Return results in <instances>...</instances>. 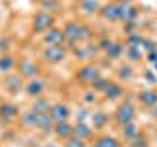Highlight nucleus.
Listing matches in <instances>:
<instances>
[{"label": "nucleus", "mask_w": 157, "mask_h": 147, "mask_svg": "<svg viewBox=\"0 0 157 147\" xmlns=\"http://www.w3.org/2000/svg\"><path fill=\"white\" fill-rule=\"evenodd\" d=\"M8 51H10V39L2 37L0 39V55H2V53H8Z\"/></svg>", "instance_id": "38"}, {"label": "nucleus", "mask_w": 157, "mask_h": 147, "mask_svg": "<svg viewBox=\"0 0 157 147\" xmlns=\"http://www.w3.org/2000/svg\"><path fill=\"white\" fill-rule=\"evenodd\" d=\"M126 61L128 63H140L141 61V47H128L126 45Z\"/></svg>", "instance_id": "28"}, {"label": "nucleus", "mask_w": 157, "mask_h": 147, "mask_svg": "<svg viewBox=\"0 0 157 147\" xmlns=\"http://www.w3.org/2000/svg\"><path fill=\"white\" fill-rule=\"evenodd\" d=\"M118 4H134V0H114Z\"/></svg>", "instance_id": "41"}, {"label": "nucleus", "mask_w": 157, "mask_h": 147, "mask_svg": "<svg viewBox=\"0 0 157 147\" xmlns=\"http://www.w3.org/2000/svg\"><path fill=\"white\" fill-rule=\"evenodd\" d=\"M69 53H71V49L65 43H61V45H45L41 49V61L47 63V65H59L69 57Z\"/></svg>", "instance_id": "2"}, {"label": "nucleus", "mask_w": 157, "mask_h": 147, "mask_svg": "<svg viewBox=\"0 0 157 147\" xmlns=\"http://www.w3.org/2000/svg\"><path fill=\"white\" fill-rule=\"evenodd\" d=\"M118 10H120V4L114 2V0H110V2L102 4L98 16H100V20H104L106 24H116L118 22Z\"/></svg>", "instance_id": "11"}, {"label": "nucleus", "mask_w": 157, "mask_h": 147, "mask_svg": "<svg viewBox=\"0 0 157 147\" xmlns=\"http://www.w3.org/2000/svg\"><path fill=\"white\" fill-rule=\"evenodd\" d=\"M41 43H43V45H61V43H65L63 28L53 26L51 29H47V32L41 36ZM65 45H67V43H65Z\"/></svg>", "instance_id": "10"}, {"label": "nucleus", "mask_w": 157, "mask_h": 147, "mask_svg": "<svg viewBox=\"0 0 157 147\" xmlns=\"http://www.w3.org/2000/svg\"><path fill=\"white\" fill-rule=\"evenodd\" d=\"M141 41H144V36L140 32H136V33H128L124 43L128 47H141Z\"/></svg>", "instance_id": "30"}, {"label": "nucleus", "mask_w": 157, "mask_h": 147, "mask_svg": "<svg viewBox=\"0 0 157 147\" xmlns=\"http://www.w3.org/2000/svg\"><path fill=\"white\" fill-rule=\"evenodd\" d=\"M2 86L8 94H20V92H24L26 78L20 75V73H16V75H14V73H8V75H4V78H2Z\"/></svg>", "instance_id": "6"}, {"label": "nucleus", "mask_w": 157, "mask_h": 147, "mask_svg": "<svg viewBox=\"0 0 157 147\" xmlns=\"http://www.w3.org/2000/svg\"><path fill=\"white\" fill-rule=\"evenodd\" d=\"M90 118V112H86V108H78L77 114H75V120L77 122H86Z\"/></svg>", "instance_id": "36"}, {"label": "nucleus", "mask_w": 157, "mask_h": 147, "mask_svg": "<svg viewBox=\"0 0 157 147\" xmlns=\"http://www.w3.org/2000/svg\"><path fill=\"white\" fill-rule=\"evenodd\" d=\"M100 77V69L92 63H86V65H81L75 71V81L78 85H85V86H90L96 78Z\"/></svg>", "instance_id": "3"}, {"label": "nucleus", "mask_w": 157, "mask_h": 147, "mask_svg": "<svg viewBox=\"0 0 157 147\" xmlns=\"http://www.w3.org/2000/svg\"><path fill=\"white\" fill-rule=\"evenodd\" d=\"M63 147H88V141H82L78 139L77 135H71L69 139L63 141Z\"/></svg>", "instance_id": "32"}, {"label": "nucleus", "mask_w": 157, "mask_h": 147, "mask_svg": "<svg viewBox=\"0 0 157 147\" xmlns=\"http://www.w3.org/2000/svg\"><path fill=\"white\" fill-rule=\"evenodd\" d=\"M151 65H153V71L157 73V61H155V63H151Z\"/></svg>", "instance_id": "44"}, {"label": "nucleus", "mask_w": 157, "mask_h": 147, "mask_svg": "<svg viewBox=\"0 0 157 147\" xmlns=\"http://www.w3.org/2000/svg\"><path fill=\"white\" fill-rule=\"evenodd\" d=\"M37 120H39V116L29 108V110H24L22 114H20L18 126L22 127V130H28V131L29 130H37Z\"/></svg>", "instance_id": "13"}, {"label": "nucleus", "mask_w": 157, "mask_h": 147, "mask_svg": "<svg viewBox=\"0 0 157 147\" xmlns=\"http://www.w3.org/2000/svg\"><path fill=\"white\" fill-rule=\"evenodd\" d=\"M53 126H55V120L51 118V114L39 116V120H37V130L41 131L43 135H47V134H53Z\"/></svg>", "instance_id": "27"}, {"label": "nucleus", "mask_w": 157, "mask_h": 147, "mask_svg": "<svg viewBox=\"0 0 157 147\" xmlns=\"http://www.w3.org/2000/svg\"><path fill=\"white\" fill-rule=\"evenodd\" d=\"M51 118L55 122H67L69 118H71L73 114V110L69 108V104H65V102H53V106H51Z\"/></svg>", "instance_id": "14"}, {"label": "nucleus", "mask_w": 157, "mask_h": 147, "mask_svg": "<svg viewBox=\"0 0 157 147\" xmlns=\"http://www.w3.org/2000/svg\"><path fill=\"white\" fill-rule=\"evenodd\" d=\"M149 110H151V116H153V118H157V106H153V108H149Z\"/></svg>", "instance_id": "42"}, {"label": "nucleus", "mask_w": 157, "mask_h": 147, "mask_svg": "<svg viewBox=\"0 0 157 147\" xmlns=\"http://www.w3.org/2000/svg\"><path fill=\"white\" fill-rule=\"evenodd\" d=\"M118 127H120V137H122V141H126V143H132V141H136L137 137L141 135L140 127H137L134 122H128V124L118 126Z\"/></svg>", "instance_id": "15"}, {"label": "nucleus", "mask_w": 157, "mask_h": 147, "mask_svg": "<svg viewBox=\"0 0 157 147\" xmlns=\"http://www.w3.org/2000/svg\"><path fill=\"white\" fill-rule=\"evenodd\" d=\"M122 96H124V86H122L118 81H110L108 86L104 88V92H102V98H104V100H110V102L120 100Z\"/></svg>", "instance_id": "16"}, {"label": "nucleus", "mask_w": 157, "mask_h": 147, "mask_svg": "<svg viewBox=\"0 0 157 147\" xmlns=\"http://www.w3.org/2000/svg\"><path fill=\"white\" fill-rule=\"evenodd\" d=\"M45 88H47V82L43 81L41 77H36V78H29V81H26V86H24V94H26L28 98H32V100H36V98L43 96Z\"/></svg>", "instance_id": "8"}, {"label": "nucleus", "mask_w": 157, "mask_h": 147, "mask_svg": "<svg viewBox=\"0 0 157 147\" xmlns=\"http://www.w3.org/2000/svg\"><path fill=\"white\" fill-rule=\"evenodd\" d=\"M98 53H100V49H98L96 43H78V45L71 47V55L77 59V61H90V59H94Z\"/></svg>", "instance_id": "5"}, {"label": "nucleus", "mask_w": 157, "mask_h": 147, "mask_svg": "<svg viewBox=\"0 0 157 147\" xmlns=\"http://www.w3.org/2000/svg\"><path fill=\"white\" fill-rule=\"evenodd\" d=\"M94 127H92L90 124H86V122H75L73 124V135H77L78 139H82V141H90V139H94Z\"/></svg>", "instance_id": "12"}, {"label": "nucleus", "mask_w": 157, "mask_h": 147, "mask_svg": "<svg viewBox=\"0 0 157 147\" xmlns=\"http://www.w3.org/2000/svg\"><path fill=\"white\" fill-rule=\"evenodd\" d=\"M51 102L47 100L45 96H39V98H36V100H32V110L36 112L37 116H45V114H49V112H51Z\"/></svg>", "instance_id": "22"}, {"label": "nucleus", "mask_w": 157, "mask_h": 147, "mask_svg": "<svg viewBox=\"0 0 157 147\" xmlns=\"http://www.w3.org/2000/svg\"><path fill=\"white\" fill-rule=\"evenodd\" d=\"M108 122H110V118L104 110H92L90 112V126L94 127V130H104L108 126Z\"/></svg>", "instance_id": "21"}, {"label": "nucleus", "mask_w": 157, "mask_h": 147, "mask_svg": "<svg viewBox=\"0 0 157 147\" xmlns=\"http://www.w3.org/2000/svg\"><path fill=\"white\" fill-rule=\"evenodd\" d=\"M136 106L132 100H124L122 104H118V108L114 110V122L118 126H124L128 122H134L136 120Z\"/></svg>", "instance_id": "4"}, {"label": "nucleus", "mask_w": 157, "mask_h": 147, "mask_svg": "<svg viewBox=\"0 0 157 147\" xmlns=\"http://www.w3.org/2000/svg\"><path fill=\"white\" fill-rule=\"evenodd\" d=\"M108 82H110V78H106V77H102V75H100V77H98L96 81L92 82L90 86H88V88H92L94 92H98V94H102V92H104V88L108 86Z\"/></svg>", "instance_id": "31"}, {"label": "nucleus", "mask_w": 157, "mask_h": 147, "mask_svg": "<svg viewBox=\"0 0 157 147\" xmlns=\"http://www.w3.org/2000/svg\"><path fill=\"white\" fill-rule=\"evenodd\" d=\"M141 49H145L147 53H149V51H155V49H157V43L153 41V39L144 37V41H141Z\"/></svg>", "instance_id": "35"}, {"label": "nucleus", "mask_w": 157, "mask_h": 147, "mask_svg": "<svg viewBox=\"0 0 157 147\" xmlns=\"http://www.w3.org/2000/svg\"><path fill=\"white\" fill-rule=\"evenodd\" d=\"M100 8H102L100 0H81V10L86 16H98Z\"/></svg>", "instance_id": "26"}, {"label": "nucleus", "mask_w": 157, "mask_h": 147, "mask_svg": "<svg viewBox=\"0 0 157 147\" xmlns=\"http://www.w3.org/2000/svg\"><path fill=\"white\" fill-rule=\"evenodd\" d=\"M128 147H151L149 143H147V139L144 135H140L136 141H132V143H128Z\"/></svg>", "instance_id": "37"}, {"label": "nucleus", "mask_w": 157, "mask_h": 147, "mask_svg": "<svg viewBox=\"0 0 157 147\" xmlns=\"http://www.w3.org/2000/svg\"><path fill=\"white\" fill-rule=\"evenodd\" d=\"M20 108L14 102H0V122L2 124H12L20 118Z\"/></svg>", "instance_id": "9"}, {"label": "nucleus", "mask_w": 157, "mask_h": 147, "mask_svg": "<svg viewBox=\"0 0 157 147\" xmlns=\"http://www.w3.org/2000/svg\"><path fill=\"white\" fill-rule=\"evenodd\" d=\"M53 135L57 137L59 141H65L69 137L73 135V124L71 122H55V126H53Z\"/></svg>", "instance_id": "18"}, {"label": "nucleus", "mask_w": 157, "mask_h": 147, "mask_svg": "<svg viewBox=\"0 0 157 147\" xmlns=\"http://www.w3.org/2000/svg\"><path fill=\"white\" fill-rule=\"evenodd\" d=\"M18 65V59L12 55V53H2L0 55V73L2 75H8V73H12L14 69Z\"/></svg>", "instance_id": "24"}, {"label": "nucleus", "mask_w": 157, "mask_h": 147, "mask_svg": "<svg viewBox=\"0 0 157 147\" xmlns=\"http://www.w3.org/2000/svg\"><path fill=\"white\" fill-rule=\"evenodd\" d=\"M155 137H157V130H155Z\"/></svg>", "instance_id": "45"}, {"label": "nucleus", "mask_w": 157, "mask_h": 147, "mask_svg": "<svg viewBox=\"0 0 157 147\" xmlns=\"http://www.w3.org/2000/svg\"><path fill=\"white\" fill-rule=\"evenodd\" d=\"M126 53V43L124 41H114L112 43V47L108 49L104 55L108 57V61H118V59H122Z\"/></svg>", "instance_id": "25"}, {"label": "nucleus", "mask_w": 157, "mask_h": 147, "mask_svg": "<svg viewBox=\"0 0 157 147\" xmlns=\"http://www.w3.org/2000/svg\"><path fill=\"white\" fill-rule=\"evenodd\" d=\"M57 24V16L51 12H43V10H37L32 18V33L33 36H43L47 29H51Z\"/></svg>", "instance_id": "1"}, {"label": "nucleus", "mask_w": 157, "mask_h": 147, "mask_svg": "<svg viewBox=\"0 0 157 147\" xmlns=\"http://www.w3.org/2000/svg\"><path fill=\"white\" fill-rule=\"evenodd\" d=\"M92 147H122L120 139L114 135H108V134H102V135H96L94 141H92Z\"/></svg>", "instance_id": "23"}, {"label": "nucleus", "mask_w": 157, "mask_h": 147, "mask_svg": "<svg viewBox=\"0 0 157 147\" xmlns=\"http://www.w3.org/2000/svg\"><path fill=\"white\" fill-rule=\"evenodd\" d=\"M39 10H43V12H51V14H57L59 10H61V4H59L57 0H41V2H39Z\"/></svg>", "instance_id": "29"}, {"label": "nucleus", "mask_w": 157, "mask_h": 147, "mask_svg": "<svg viewBox=\"0 0 157 147\" xmlns=\"http://www.w3.org/2000/svg\"><path fill=\"white\" fill-rule=\"evenodd\" d=\"M112 43H114V41H112L110 37H100V39H98V41H96V45H98V49H100L102 53H106L108 49L112 47Z\"/></svg>", "instance_id": "34"}, {"label": "nucleus", "mask_w": 157, "mask_h": 147, "mask_svg": "<svg viewBox=\"0 0 157 147\" xmlns=\"http://www.w3.org/2000/svg\"><path fill=\"white\" fill-rule=\"evenodd\" d=\"M116 78L118 81H122V82H132L136 78V69L132 63H122L120 67L116 69Z\"/></svg>", "instance_id": "20"}, {"label": "nucleus", "mask_w": 157, "mask_h": 147, "mask_svg": "<svg viewBox=\"0 0 157 147\" xmlns=\"http://www.w3.org/2000/svg\"><path fill=\"white\" fill-rule=\"evenodd\" d=\"M137 102H140L144 108H153L157 106V90H151V88H147V90H140L136 94Z\"/></svg>", "instance_id": "19"}, {"label": "nucleus", "mask_w": 157, "mask_h": 147, "mask_svg": "<svg viewBox=\"0 0 157 147\" xmlns=\"http://www.w3.org/2000/svg\"><path fill=\"white\" fill-rule=\"evenodd\" d=\"M96 94H98V92H94L92 88H88L86 92H82V102H85V104H88V106H94L96 102H98Z\"/></svg>", "instance_id": "33"}, {"label": "nucleus", "mask_w": 157, "mask_h": 147, "mask_svg": "<svg viewBox=\"0 0 157 147\" xmlns=\"http://www.w3.org/2000/svg\"><path fill=\"white\" fill-rule=\"evenodd\" d=\"M41 147H57L55 143H45V145H41Z\"/></svg>", "instance_id": "43"}, {"label": "nucleus", "mask_w": 157, "mask_h": 147, "mask_svg": "<svg viewBox=\"0 0 157 147\" xmlns=\"http://www.w3.org/2000/svg\"><path fill=\"white\" fill-rule=\"evenodd\" d=\"M147 61H149V63H155V61H157V49H155V51H149V53H147Z\"/></svg>", "instance_id": "40"}, {"label": "nucleus", "mask_w": 157, "mask_h": 147, "mask_svg": "<svg viewBox=\"0 0 157 147\" xmlns=\"http://www.w3.org/2000/svg\"><path fill=\"white\" fill-rule=\"evenodd\" d=\"M140 16V10H137L134 4H120V10H118V22L126 24V22H134Z\"/></svg>", "instance_id": "17"}, {"label": "nucleus", "mask_w": 157, "mask_h": 147, "mask_svg": "<svg viewBox=\"0 0 157 147\" xmlns=\"http://www.w3.org/2000/svg\"><path fill=\"white\" fill-rule=\"evenodd\" d=\"M16 69H18V73L26 78V81L41 75V65H39L37 61H32V59H18Z\"/></svg>", "instance_id": "7"}, {"label": "nucleus", "mask_w": 157, "mask_h": 147, "mask_svg": "<svg viewBox=\"0 0 157 147\" xmlns=\"http://www.w3.org/2000/svg\"><path fill=\"white\" fill-rule=\"evenodd\" d=\"M144 77H145V81L149 82V85H155V82H157V75H155L153 71H145Z\"/></svg>", "instance_id": "39"}]
</instances>
